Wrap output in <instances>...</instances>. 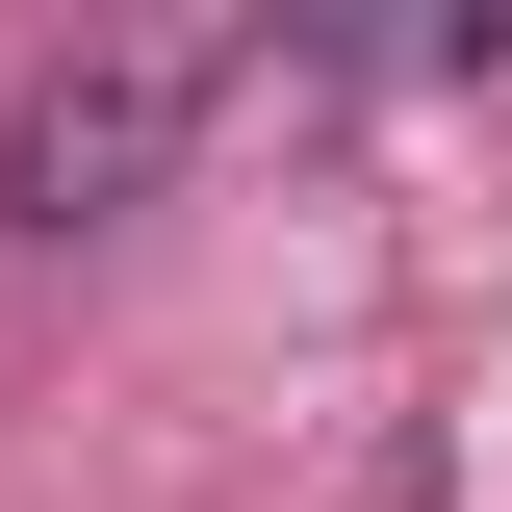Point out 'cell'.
<instances>
[{
  "label": "cell",
  "mask_w": 512,
  "mask_h": 512,
  "mask_svg": "<svg viewBox=\"0 0 512 512\" xmlns=\"http://www.w3.org/2000/svg\"><path fill=\"white\" fill-rule=\"evenodd\" d=\"M205 103H231V52H205V26H103V52H26V103H0V231H103V205H154Z\"/></svg>",
  "instance_id": "cell-1"
}]
</instances>
